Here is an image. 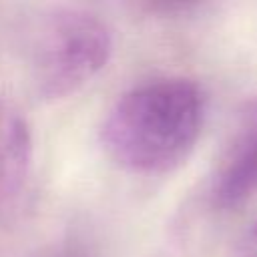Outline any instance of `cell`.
<instances>
[{"label":"cell","instance_id":"obj_4","mask_svg":"<svg viewBox=\"0 0 257 257\" xmlns=\"http://www.w3.org/2000/svg\"><path fill=\"white\" fill-rule=\"evenodd\" d=\"M32 161L34 147L26 118L0 102V223H12L26 207Z\"/></svg>","mask_w":257,"mask_h":257},{"label":"cell","instance_id":"obj_2","mask_svg":"<svg viewBox=\"0 0 257 257\" xmlns=\"http://www.w3.org/2000/svg\"><path fill=\"white\" fill-rule=\"evenodd\" d=\"M110 54V28L82 8L40 10L20 36L24 76L34 96L46 102L78 92L106 66Z\"/></svg>","mask_w":257,"mask_h":257},{"label":"cell","instance_id":"obj_6","mask_svg":"<svg viewBox=\"0 0 257 257\" xmlns=\"http://www.w3.org/2000/svg\"><path fill=\"white\" fill-rule=\"evenodd\" d=\"M36 257H78V253L74 249H70V247H56V249L42 251Z\"/></svg>","mask_w":257,"mask_h":257},{"label":"cell","instance_id":"obj_5","mask_svg":"<svg viewBox=\"0 0 257 257\" xmlns=\"http://www.w3.org/2000/svg\"><path fill=\"white\" fill-rule=\"evenodd\" d=\"M239 257H257V219L245 233L239 245Z\"/></svg>","mask_w":257,"mask_h":257},{"label":"cell","instance_id":"obj_3","mask_svg":"<svg viewBox=\"0 0 257 257\" xmlns=\"http://www.w3.org/2000/svg\"><path fill=\"white\" fill-rule=\"evenodd\" d=\"M257 195V98L235 116L209 177V199L229 211Z\"/></svg>","mask_w":257,"mask_h":257},{"label":"cell","instance_id":"obj_1","mask_svg":"<svg viewBox=\"0 0 257 257\" xmlns=\"http://www.w3.org/2000/svg\"><path fill=\"white\" fill-rule=\"evenodd\" d=\"M205 120V96L189 78H155L126 90L100 124L106 155L124 171L165 175L193 153Z\"/></svg>","mask_w":257,"mask_h":257}]
</instances>
